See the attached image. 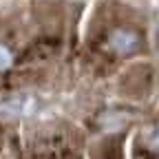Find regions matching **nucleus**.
I'll return each instance as SVG.
<instances>
[{"label": "nucleus", "mask_w": 159, "mask_h": 159, "mask_svg": "<svg viewBox=\"0 0 159 159\" xmlns=\"http://www.w3.org/2000/svg\"><path fill=\"white\" fill-rule=\"evenodd\" d=\"M13 51L9 49V47H5V44H0V73H5V71H9L11 66H13Z\"/></svg>", "instance_id": "nucleus-2"}, {"label": "nucleus", "mask_w": 159, "mask_h": 159, "mask_svg": "<svg viewBox=\"0 0 159 159\" xmlns=\"http://www.w3.org/2000/svg\"><path fill=\"white\" fill-rule=\"evenodd\" d=\"M106 49L117 57H130V55L142 53L144 38L139 31L130 27H115L106 33Z\"/></svg>", "instance_id": "nucleus-1"}]
</instances>
